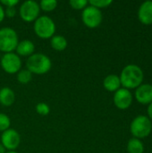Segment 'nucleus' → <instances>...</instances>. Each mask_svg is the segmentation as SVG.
I'll return each instance as SVG.
<instances>
[{
	"label": "nucleus",
	"mask_w": 152,
	"mask_h": 153,
	"mask_svg": "<svg viewBox=\"0 0 152 153\" xmlns=\"http://www.w3.org/2000/svg\"><path fill=\"white\" fill-rule=\"evenodd\" d=\"M119 78L124 88L127 90L138 88L142 82L143 72L136 65H128L123 69Z\"/></svg>",
	"instance_id": "f257e3e1"
},
{
	"label": "nucleus",
	"mask_w": 152,
	"mask_h": 153,
	"mask_svg": "<svg viewBox=\"0 0 152 153\" xmlns=\"http://www.w3.org/2000/svg\"><path fill=\"white\" fill-rule=\"evenodd\" d=\"M52 63L50 58L42 53H34L26 61V69L32 74H45L51 69Z\"/></svg>",
	"instance_id": "f03ea898"
},
{
	"label": "nucleus",
	"mask_w": 152,
	"mask_h": 153,
	"mask_svg": "<svg viewBox=\"0 0 152 153\" xmlns=\"http://www.w3.org/2000/svg\"><path fill=\"white\" fill-rule=\"evenodd\" d=\"M35 34L43 39H51L56 32V23L47 15L39 16L33 24Z\"/></svg>",
	"instance_id": "7ed1b4c3"
},
{
	"label": "nucleus",
	"mask_w": 152,
	"mask_h": 153,
	"mask_svg": "<svg viewBox=\"0 0 152 153\" xmlns=\"http://www.w3.org/2000/svg\"><path fill=\"white\" fill-rule=\"evenodd\" d=\"M19 43L17 32L11 27L0 29V51L6 54L13 52Z\"/></svg>",
	"instance_id": "20e7f679"
},
{
	"label": "nucleus",
	"mask_w": 152,
	"mask_h": 153,
	"mask_svg": "<svg viewBox=\"0 0 152 153\" xmlns=\"http://www.w3.org/2000/svg\"><path fill=\"white\" fill-rule=\"evenodd\" d=\"M152 129V124L151 120L145 116H139L135 117L131 123L130 130L135 138H145L147 137Z\"/></svg>",
	"instance_id": "39448f33"
},
{
	"label": "nucleus",
	"mask_w": 152,
	"mask_h": 153,
	"mask_svg": "<svg viewBox=\"0 0 152 153\" xmlns=\"http://www.w3.org/2000/svg\"><path fill=\"white\" fill-rule=\"evenodd\" d=\"M39 4L34 0L24 1L19 8L20 17L26 22H35L39 17Z\"/></svg>",
	"instance_id": "423d86ee"
},
{
	"label": "nucleus",
	"mask_w": 152,
	"mask_h": 153,
	"mask_svg": "<svg viewBox=\"0 0 152 153\" xmlns=\"http://www.w3.org/2000/svg\"><path fill=\"white\" fill-rule=\"evenodd\" d=\"M103 16L99 9L88 4L82 13V20L85 26L90 29L97 28L100 25Z\"/></svg>",
	"instance_id": "0eeeda50"
},
{
	"label": "nucleus",
	"mask_w": 152,
	"mask_h": 153,
	"mask_svg": "<svg viewBox=\"0 0 152 153\" xmlns=\"http://www.w3.org/2000/svg\"><path fill=\"white\" fill-rule=\"evenodd\" d=\"M0 65L5 73L9 74H14L22 69V59L14 52L6 53L1 57Z\"/></svg>",
	"instance_id": "6e6552de"
},
{
	"label": "nucleus",
	"mask_w": 152,
	"mask_h": 153,
	"mask_svg": "<svg viewBox=\"0 0 152 153\" xmlns=\"http://www.w3.org/2000/svg\"><path fill=\"white\" fill-rule=\"evenodd\" d=\"M1 143L5 148V150H8V152L14 151L19 147L21 143V136L17 131L9 128L3 132L1 135Z\"/></svg>",
	"instance_id": "1a4fd4ad"
},
{
	"label": "nucleus",
	"mask_w": 152,
	"mask_h": 153,
	"mask_svg": "<svg viewBox=\"0 0 152 153\" xmlns=\"http://www.w3.org/2000/svg\"><path fill=\"white\" fill-rule=\"evenodd\" d=\"M133 102V95L129 90L120 88L114 94V103L119 109H127Z\"/></svg>",
	"instance_id": "9d476101"
},
{
	"label": "nucleus",
	"mask_w": 152,
	"mask_h": 153,
	"mask_svg": "<svg viewBox=\"0 0 152 153\" xmlns=\"http://www.w3.org/2000/svg\"><path fill=\"white\" fill-rule=\"evenodd\" d=\"M135 98L138 102L146 105L152 102V85L141 84L135 91Z\"/></svg>",
	"instance_id": "9b49d317"
},
{
	"label": "nucleus",
	"mask_w": 152,
	"mask_h": 153,
	"mask_svg": "<svg viewBox=\"0 0 152 153\" xmlns=\"http://www.w3.org/2000/svg\"><path fill=\"white\" fill-rule=\"evenodd\" d=\"M138 18L143 24H152V1L142 3L138 11Z\"/></svg>",
	"instance_id": "f8f14e48"
},
{
	"label": "nucleus",
	"mask_w": 152,
	"mask_h": 153,
	"mask_svg": "<svg viewBox=\"0 0 152 153\" xmlns=\"http://www.w3.org/2000/svg\"><path fill=\"white\" fill-rule=\"evenodd\" d=\"M16 54L19 56H30L34 54L35 51V45L30 39H23L19 41L16 47Z\"/></svg>",
	"instance_id": "ddd939ff"
},
{
	"label": "nucleus",
	"mask_w": 152,
	"mask_h": 153,
	"mask_svg": "<svg viewBox=\"0 0 152 153\" xmlns=\"http://www.w3.org/2000/svg\"><path fill=\"white\" fill-rule=\"evenodd\" d=\"M15 101V93L9 87H4L0 90V104L4 107L12 106Z\"/></svg>",
	"instance_id": "4468645a"
},
{
	"label": "nucleus",
	"mask_w": 152,
	"mask_h": 153,
	"mask_svg": "<svg viewBox=\"0 0 152 153\" xmlns=\"http://www.w3.org/2000/svg\"><path fill=\"white\" fill-rule=\"evenodd\" d=\"M103 86L104 88L108 91H116L120 89L121 82L119 76L116 74H109L108 75L104 81H103Z\"/></svg>",
	"instance_id": "2eb2a0df"
},
{
	"label": "nucleus",
	"mask_w": 152,
	"mask_h": 153,
	"mask_svg": "<svg viewBox=\"0 0 152 153\" xmlns=\"http://www.w3.org/2000/svg\"><path fill=\"white\" fill-rule=\"evenodd\" d=\"M67 39L62 35H54L50 39L51 48L56 51H63L67 48Z\"/></svg>",
	"instance_id": "dca6fc26"
},
{
	"label": "nucleus",
	"mask_w": 152,
	"mask_h": 153,
	"mask_svg": "<svg viewBox=\"0 0 152 153\" xmlns=\"http://www.w3.org/2000/svg\"><path fill=\"white\" fill-rule=\"evenodd\" d=\"M127 151L129 153H143L144 147L139 139L132 138L127 143Z\"/></svg>",
	"instance_id": "f3484780"
},
{
	"label": "nucleus",
	"mask_w": 152,
	"mask_h": 153,
	"mask_svg": "<svg viewBox=\"0 0 152 153\" xmlns=\"http://www.w3.org/2000/svg\"><path fill=\"white\" fill-rule=\"evenodd\" d=\"M32 79V74L27 69H21L17 73V81L22 84L29 83Z\"/></svg>",
	"instance_id": "a211bd4d"
},
{
	"label": "nucleus",
	"mask_w": 152,
	"mask_h": 153,
	"mask_svg": "<svg viewBox=\"0 0 152 153\" xmlns=\"http://www.w3.org/2000/svg\"><path fill=\"white\" fill-rule=\"evenodd\" d=\"M57 4L58 3L56 0H41L39 3V7L40 10L45 12H52L56 8Z\"/></svg>",
	"instance_id": "6ab92c4d"
},
{
	"label": "nucleus",
	"mask_w": 152,
	"mask_h": 153,
	"mask_svg": "<svg viewBox=\"0 0 152 153\" xmlns=\"http://www.w3.org/2000/svg\"><path fill=\"white\" fill-rule=\"evenodd\" d=\"M11 119L4 113H0V132H4L10 128Z\"/></svg>",
	"instance_id": "aec40b11"
},
{
	"label": "nucleus",
	"mask_w": 152,
	"mask_h": 153,
	"mask_svg": "<svg viewBox=\"0 0 152 153\" xmlns=\"http://www.w3.org/2000/svg\"><path fill=\"white\" fill-rule=\"evenodd\" d=\"M69 4L73 9L83 10L89 4V2L87 0H70Z\"/></svg>",
	"instance_id": "412c9836"
},
{
	"label": "nucleus",
	"mask_w": 152,
	"mask_h": 153,
	"mask_svg": "<svg viewBox=\"0 0 152 153\" xmlns=\"http://www.w3.org/2000/svg\"><path fill=\"white\" fill-rule=\"evenodd\" d=\"M89 4L98 9L108 7L112 4V0H90Z\"/></svg>",
	"instance_id": "4be33fe9"
},
{
	"label": "nucleus",
	"mask_w": 152,
	"mask_h": 153,
	"mask_svg": "<svg viewBox=\"0 0 152 153\" xmlns=\"http://www.w3.org/2000/svg\"><path fill=\"white\" fill-rule=\"evenodd\" d=\"M36 111L40 116H47L50 112V108L47 103L39 102L36 105Z\"/></svg>",
	"instance_id": "5701e85b"
},
{
	"label": "nucleus",
	"mask_w": 152,
	"mask_h": 153,
	"mask_svg": "<svg viewBox=\"0 0 152 153\" xmlns=\"http://www.w3.org/2000/svg\"><path fill=\"white\" fill-rule=\"evenodd\" d=\"M0 4L5 7H15L19 4V0H0Z\"/></svg>",
	"instance_id": "b1692460"
},
{
	"label": "nucleus",
	"mask_w": 152,
	"mask_h": 153,
	"mask_svg": "<svg viewBox=\"0 0 152 153\" xmlns=\"http://www.w3.org/2000/svg\"><path fill=\"white\" fill-rule=\"evenodd\" d=\"M4 14H5V16H7L9 18H13V16H15V14H16L15 7H6L4 9Z\"/></svg>",
	"instance_id": "393cba45"
},
{
	"label": "nucleus",
	"mask_w": 152,
	"mask_h": 153,
	"mask_svg": "<svg viewBox=\"0 0 152 153\" xmlns=\"http://www.w3.org/2000/svg\"><path fill=\"white\" fill-rule=\"evenodd\" d=\"M4 17H5V14H4V9L3 5L0 4V23L4 21Z\"/></svg>",
	"instance_id": "a878e982"
},
{
	"label": "nucleus",
	"mask_w": 152,
	"mask_h": 153,
	"mask_svg": "<svg viewBox=\"0 0 152 153\" xmlns=\"http://www.w3.org/2000/svg\"><path fill=\"white\" fill-rule=\"evenodd\" d=\"M148 115H149L150 118L152 120V102L149 105V108H148Z\"/></svg>",
	"instance_id": "bb28decb"
},
{
	"label": "nucleus",
	"mask_w": 152,
	"mask_h": 153,
	"mask_svg": "<svg viewBox=\"0 0 152 153\" xmlns=\"http://www.w3.org/2000/svg\"><path fill=\"white\" fill-rule=\"evenodd\" d=\"M6 152V150H5V148L3 146V144L0 143V153H5Z\"/></svg>",
	"instance_id": "cd10ccee"
},
{
	"label": "nucleus",
	"mask_w": 152,
	"mask_h": 153,
	"mask_svg": "<svg viewBox=\"0 0 152 153\" xmlns=\"http://www.w3.org/2000/svg\"><path fill=\"white\" fill-rule=\"evenodd\" d=\"M5 153H18V152H16L15 151H11V152H6Z\"/></svg>",
	"instance_id": "c85d7f7f"
}]
</instances>
